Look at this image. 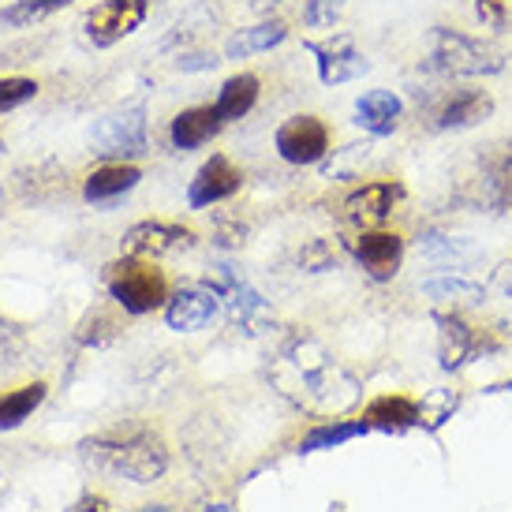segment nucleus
<instances>
[{
  "label": "nucleus",
  "instance_id": "f257e3e1",
  "mask_svg": "<svg viewBox=\"0 0 512 512\" xmlns=\"http://www.w3.org/2000/svg\"><path fill=\"white\" fill-rule=\"evenodd\" d=\"M270 382L296 408L311 415H326V419L348 412L359 400L356 378L311 337H296L277 352L270 367Z\"/></svg>",
  "mask_w": 512,
  "mask_h": 512
},
{
  "label": "nucleus",
  "instance_id": "f03ea898",
  "mask_svg": "<svg viewBox=\"0 0 512 512\" xmlns=\"http://www.w3.org/2000/svg\"><path fill=\"white\" fill-rule=\"evenodd\" d=\"M86 460L105 475L116 479H131V483H154L169 468L165 445L154 434H135L124 441H86Z\"/></svg>",
  "mask_w": 512,
  "mask_h": 512
},
{
  "label": "nucleus",
  "instance_id": "7ed1b4c3",
  "mask_svg": "<svg viewBox=\"0 0 512 512\" xmlns=\"http://www.w3.org/2000/svg\"><path fill=\"white\" fill-rule=\"evenodd\" d=\"M430 64L445 75H498L505 72V53L460 30L434 27L430 30Z\"/></svg>",
  "mask_w": 512,
  "mask_h": 512
},
{
  "label": "nucleus",
  "instance_id": "20e7f679",
  "mask_svg": "<svg viewBox=\"0 0 512 512\" xmlns=\"http://www.w3.org/2000/svg\"><path fill=\"white\" fill-rule=\"evenodd\" d=\"M109 292H113V299L128 314H146L169 299L165 277L154 266L135 262V258H124V262L109 266Z\"/></svg>",
  "mask_w": 512,
  "mask_h": 512
},
{
  "label": "nucleus",
  "instance_id": "39448f33",
  "mask_svg": "<svg viewBox=\"0 0 512 512\" xmlns=\"http://www.w3.org/2000/svg\"><path fill=\"white\" fill-rule=\"evenodd\" d=\"M90 146H94V154L109 157V161L146 154V109L131 105V109L101 116L90 131Z\"/></svg>",
  "mask_w": 512,
  "mask_h": 512
},
{
  "label": "nucleus",
  "instance_id": "423d86ee",
  "mask_svg": "<svg viewBox=\"0 0 512 512\" xmlns=\"http://www.w3.org/2000/svg\"><path fill=\"white\" fill-rule=\"evenodd\" d=\"M146 12H150L146 0H105L94 12H86L83 30L98 49H109V45H116L120 38H128L143 27Z\"/></svg>",
  "mask_w": 512,
  "mask_h": 512
},
{
  "label": "nucleus",
  "instance_id": "0eeeda50",
  "mask_svg": "<svg viewBox=\"0 0 512 512\" xmlns=\"http://www.w3.org/2000/svg\"><path fill=\"white\" fill-rule=\"evenodd\" d=\"M329 150V128L318 116H292L277 128V154L288 165H314Z\"/></svg>",
  "mask_w": 512,
  "mask_h": 512
},
{
  "label": "nucleus",
  "instance_id": "6e6552de",
  "mask_svg": "<svg viewBox=\"0 0 512 512\" xmlns=\"http://www.w3.org/2000/svg\"><path fill=\"white\" fill-rule=\"evenodd\" d=\"M314 53V64H318V79L326 86H341L352 83L359 75L370 72V60L356 49V42L348 34H333L326 42H311L307 45Z\"/></svg>",
  "mask_w": 512,
  "mask_h": 512
},
{
  "label": "nucleus",
  "instance_id": "1a4fd4ad",
  "mask_svg": "<svg viewBox=\"0 0 512 512\" xmlns=\"http://www.w3.org/2000/svg\"><path fill=\"white\" fill-rule=\"evenodd\" d=\"M195 243V232L184 225H169V221H143V225H131L124 232V255L128 258H161L187 251Z\"/></svg>",
  "mask_w": 512,
  "mask_h": 512
},
{
  "label": "nucleus",
  "instance_id": "9d476101",
  "mask_svg": "<svg viewBox=\"0 0 512 512\" xmlns=\"http://www.w3.org/2000/svg\"><path fill=\"white\" fill-rule=\"evenodd\" d=\"M404 199V187L397 180H374V184H363L359 191L348 195L344 202V217L359 228L382 225L385 217L393 214V206Z\"/></svg>",
  "mask_w": 512,
  "mask_h": 512
},
{
  "label": "nucleus",
  "instance_id": "9b49d317",
  "mask_svg": "<svg viewBox=\"0 0 512 512\" xmlns=\"http://www.w3.org/2000/svg\"><path fill=\"white\" fill-rule=\"evenodd\" d=\"M240 184H243L240 169H236L225 154H214L199 172H195V180H191V187H187V202H191L195 210H202V206H214V202L228 199V195H236V191H240Z\"/></svg>",
  "mask_w": 512,
  "mask_h": 512
},
{
  "label": "nucleus",
  "instance_id": "f8f14e48",
  "mask_svg": "<svg viewBox=\"0 0 512 512\" xmlns=\"http://www.w3.org/2000/svg\"><path fill=\"white\" fill-rule=\"evenodd\" d=\"M221 311V299H217L214 288H184L169 299L165 307V322L176 333H199L217 318Z\"/></svg>",
  "mask_w": 512,
  "mask_h": 512
},
{
  "label": "nucleus",
  "instance_id": "ddd939ff",
  "mask_svg": "<svg viewBox=\"0 0 512 512\" xmlns=\"http://www.w3.org/2000/svg\"><path fill=\"white\" fill-rule=\"evenodd\" d=\"M356 255H359V262H363V270H367L374 281H389V277L400 270L404 240H400L397 232H367V236L356 243Z\"/></svg>",
  "mask_w": 512,
  "mask_h": 512
},
{
  "label": "nucleus",
  "instance_id": "4468645a",
  "mask_svg": "<svg viewBox=\"0 0 512 512\" xmlns=\"http://www.w3.org/2000/svg\"><path fill=\"white\" fill-rule=\"evenodd\" d=\"M221 113L217 105H195V109H184V113L172 120L169 139L176 150H199L202 143H210L217 131H221Z\"/></svg>",
  "mask_w": 512,
  "mask_h": 512
},
{
  "label": "nucleus",
  "instance_id": "2eb2a0df",
  "mask_svg": "<svg viewBox=\"0 0 512 512\" xmlns=\"http://www.w3.org/2000/svg\"><path fill=\"white\" fill-rule=\"evenodd\" d=\"M494 113V98L486 90H460L438 109V124L441 131H468L475 124H483L486 116Z\"/></svg>",
  "mask_w": 512,
  "mask_h": 512
},
{
  "label": "nucleus",
  "instance_id": "dca6fc26",
  "mask_svg": "<svg viewBox=\"0 0 512 512\" xmlns=\"http://www.w3.org/2000/svg\"><path fill=\"white\" fill-rule=\"evenodd\" d=\"M479 195H483V202L494 210V214H501V210H509L512 206V146L486 154Z\"/></svg>",
  "mask_w": 512,
  "mask_h": 512
},
{
  "label": "nucleus",
  "instance_id": "f3484780",
  "mask_svg": "<svg viewBox=\"0 0 512 512\" xmlns=\"http://www.w3.org/2000/svg\"><path fill=\"white\" fill-rule=\"evenodd\" d=\"M400 113H404V105L389 90H367L356 101V124L370 135H393L400 124Z\"/></svg>",
  "mask_w": 512,
  "mask_h": 512
},
{
  "label": "nucleus",
  "instance_id": "a211bd4d",
  "mask_svg": "<svg viewBox=\"0 0 512 512\" xmlns=\"http://www.w3.org/2000/svg\"><path fill=\"white\" fill-rule=\"evenodd\" d=\"M139 180H143V176H139V169H135V165L113 161V165H105V169H98V172H90V176H86L83 195L90 202H116L120 195H128Z\"/></svg>",
  "mask_w": 512,
  "mask_h": 512
},
{
  "label": "nucleus",
  "instance_id": "6ab92c4d",
  "mask_svg": "<svg viewBox=\"0 0 512 512\" xmlns=\"http://www.w3.org/2000/svg\"><path fill=\"white\" fill-rule=\"evenodd\" d=\"M288 38V27L285 23H258V27H247V30H236L225 45V57L228 60H247L255 57V53H266L273 45H281Z\"/></svg>",
  "mask_w": 512,
  "mask_h": 512
},
{
  "label": "nucleus",
  "instance_id": "aec40b11",
  "mask_svg": "<svg viewBox=\"0 0 512 512\" xmlns=\"http://www.w3.org/2000/svg\"><path fill=\"white\" fill-rule=\"evenodd\" d=\"M438 322V356H441V367L453 370L460 367L471 352V329L456 318V314H438L434 318Z\"/></svg>",
  "mask_w": 512,
  "mask_h": 512
},
{
  "label": "nucleus",
  "instance_id": "412c9836",
  "mask_svg": "<svg viewBox=\"0 0 512 512\" xmlns=\"http://www.w3.org/2000/svg\"><path fill=\"white\" fill-rule=\"evenodd\" d=\"M258 101V79L251 72L232 75L225 86H221V98H217V113L221 120H243V116L255 109Z\"/></svg>",
  "mask_w": 512,
  "mask_h": 512
},
{
  "label": "nucleus",
  "instance_id": "4be33fe9",
  "mask_svg": "<svg viewBox=\"0 0 512 512\" xmlns=\"http://www.w3.org/2000/svg\"><path fill=\"white\" fill-rule=\"evenodd\" d=\"M367 427H385V430H404L419 423V404L408 397H382L370 404Z\"/></svg>",
  "mask_w": 512,
  "mask_h": 512
},
{
  "label": "nucleus",
  "instance_id": "5701e85b",
  "mask_svg": "<svg viewBox=\"0 0 512 512\" xmlns=\"http://www.w3.org/2000/svg\"><path fill=\"white\" fill-rule=\"evenodd\" d=\"M42 400H45L42 382L23 385V389H15V393H4V397H0V430L19 427V423H23V419L42 404Z\"/></svg>",
  "mask_w": 512,
  "mask_h": 512
},
{
  "label": "nucleus",
  "instance_id": "b1692460",
  "mask_svg": "<svg viewBox=\"0 0 512 512\" xmlns=\"http://www.w3.org/2000/svg\"><path fill=\"white\" fill-rule=\"evenodd\" d=\"M423 296L438 299V303H479L483 299V288L475 281H464V277H434L423 285Z\"/></svg>",
  "mask_w": 512,
  "mask_h": 512
},
{
  "label": "nucleus",
  "instance_id": "393cba45",
  "mask_svg": "<svg viewBox=\"0 0 512 512\" xmlns=\"http://www.w3.org/2000/svg\"><path fill=\"white\" fill-rule=\"evenodd\" d=\"M72 0H15V4H8L4 8V23L8 27H30V23H38V19H45V15L60 12V8H68Z\"/></svg>",
  "mask_w": 512,
  "mask_h": 512
},
{
  "label": "nucleus",
  "instance_id": "a878e982",
  "mask_svg": "<svg viewBox=\"0 0 512 512\" xmlns=\"http://www.w3.org/2000/svg\"><path fill=\"white\" fill-rule=\"evenodd\" d=\"M359 434H367V423H326V427H318L314 434L303 438V453H314V449H329V445H341L348 438H359Z\"/></svg>",
  "mask_w": 512,
  "mask_h": 512
},
{
  "label": "nucleus",
  "instance_id": "bb28decb",
  "mask_svg": "<svg viewBox=\"0 0 512 512\" xmlns=\"http://www.w3.org/2000/svg\"><path fill=\"white\" fill-rule=\"evenodd\" d=\"M419 247H423V255L434 258V262H441V266L471 258V247H464L460 240H449V236H427V240L419 243Z\"/></svg>",
  "mask_w": 512,
  "mask_h": 512
},
{
  "label": "nucleus",
  "instance_id": "cd10ccee",
  "mask_svg": "<svg viewBox=\"0 0 512 512\" xmlns=\"http://www.w3.org/2000/svg\"><path fill=\"white\" fill-rule=\"evenodd\" d=\"M34 94H38L34 79H0V113H12V109H19Z\"/></svg>",
  "mask_w": 512,
  "mask_h": 512
},
{
  "label": "nucleus",
  "instance_id": "c85d7f7f",
  "mask_svg": "<svg viewBox=\"0 0 512 512\" xmlns=\"http://www.w3.org/2000/svg\"><path fill=\"white\" fill-rule=\"evenodd\" d=\"M344 4H348V0H307L303 19H307V27H333V23L341 19Z\"/></svg>",
  "mask_w": 512,
  "mask_h": 512
},
{
  "label": "nucleus",
  "instance_id": "c756f323",
  "mask_svg": "<svg viewBox=\"0 0 512 512\" xmlns=\"http://www.w3.org/2000/svg\"><path fill=\"white\" fill-rule=\"evenodd\" d=\"M19 356H23V333L8 322H0V367L15 363Z\"/></svg>",
  "mask_w": 512,
  "mask_h": 512
},
{
  "label": "nucleus",
  "instance_id": "7c9ffc66",
  "mask_svg": "<svg viewBox=\"0 0 512 512\" xmlns=\"http://www.w3.org/2000/svg\"><path fill=\"white\" fill-rule=\"evenodd\" d=\"M475 12H479V19H483L486 27H494V30H505V23H509L505 0H475Z\"/></svg>",
  "mask_w": 512,
  "mask_h": 512
},
{
  "label": "nucleus",
  "instance_id": "2f4dec72",
  "mask_svg": "<svg viewBox=\"0 0 512 512\" xmlns=\"http://www.w3.org/2000/svg\"><path fill=\"white\" fill-rule=\"evenodd\" d=\"M299 258H303V266H307L311 273L329 270V266H333V255H329L326 243H311V247H307V251H303Z\"/></svg>",
  "mask_w": 512,
  "mask_h": 512
},
{
  "label": "nucleus",
  "instance_id": "473e14b6",
  "mask_svg": "<svg viewBox=\"0 0 512 512\" xmlns=\"http://www.w3.org/2000/svg\"><path fill=\"white\" fill-rule=\"evenodd\" d=\"M221 60L214 57V53H187V57L176 60V68L180 72H210V68H217Z\"/></svg>",
  "mask_w": 512,
  "mask_h": 512
},
{
  "label": "nucleus",
  "instance_id": "72a5a7b5",
  "mask_svg": "<svg viewBox=\"0 0 512 512\" xmlns=\"http://www.w3.org/2000/svg\"><path fill=\"white\" fill-rule=\"evenodd\" d=\"M206 512H232V509H228V505H210Z\"/></svg>",
  "mask_w": 512,
  "mask_h": 512
},
{
  "label": "nucleus",
  "instance_id": "f704fd0d",
  "mask_svg": "<svg viewBox=\"0 0 512 512\" xmlns=\"http://www.w3.org/2000/svg\"><path fill=\"white\" fill-rule=\"evenodd\" d=\"M143 512H169V509H161V505H150V509H143Z\"/></svg>",
  "mask_w": 512,
  "mask_h": 512
}]
</instances>
